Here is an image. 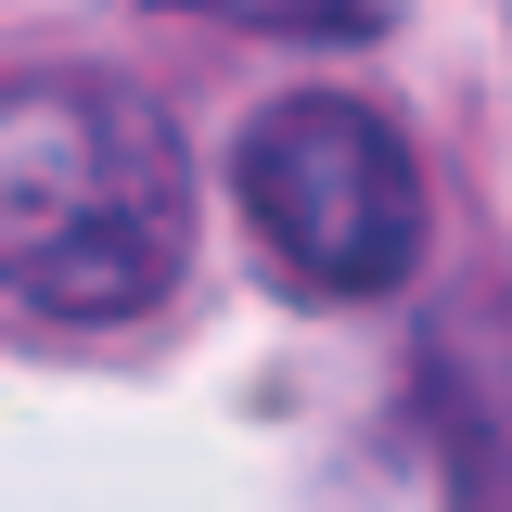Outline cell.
<instances>
[{"label":"cell","mask_w":512,"mask_h":512,"mask_svg":"<svg viewBox=\"0 0 512 512\" xmlns=\"http://www.w3.org/2000/svg\"><path fill=\"white\" fill-rule=\"evenodd\" d=\"M0 269L13 308L103 333L180 295L192 269V167L154 90L103 64H13L0 90Z\"/></svg>","instance_id":"1"},{"label":"cell","mask_w":512,"mask_h":512,"mask_svg":"<svg viewBox=\"0 0 512 512\" xmlns=\"http://www.w3.org/2000/svg\"><path fill=\"white\" fill-rule=\"evenodd\" d=\"M231 205H244L269 282L308 295V308H372L436 244L423 154L359 90H282V103H256L244 141H231Z\"/></svg>","instance_id":"2"},{"label":"cell","mask_w":512,"mask_h":512,"mask_svg":"<svg viewBox=\"0 0 512 512\" xmlns=\"http://www.w3.org/2000/svg\"><path fill=\"white\" fill-rule=\"evenodd\" d=\"M180 13H218V26H256V39H320V52H346V39H384L397 0H180Z\"/></svg>","instance_id":"3"}]
</instances>
